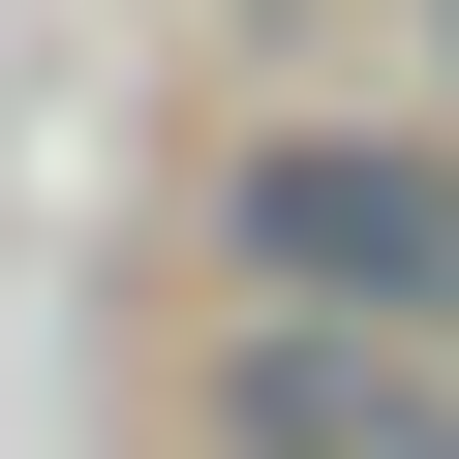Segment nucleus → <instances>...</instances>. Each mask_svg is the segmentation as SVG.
<instances>
[{"mask_svg":"<svg viewBox=\"0 0 459 459\" xmlns=\"http://www.w3.org/2000/svg\"><path fill=\"white\" fill-rule=\"evenodd\" d=\"M246 276H276V307H429V337H459V153H276V184H246Z\"/></svg>","mask_w":459,"mask_h":459,"instance_id":"f257e3e1","label":"nucleus"}]
</instances>
